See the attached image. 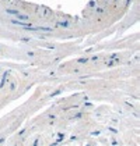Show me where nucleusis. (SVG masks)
<instances>
[{"label": "nucleus", "mask_w": 140, "mask_h": 146, "mask_svg": "<svg viewBox=\"0 0 140 146\" xmlns=\"http://www.w3.org/2000/svg\"><path fill=\"white\" fill-rule=\"evenodd\" d=\"M7 13H9V14H13V15H15L18 20H23V21H25V23H28V21H30V17H28L27 14H21L20 11H15V10H9V9H7Z\"/></svg>", "instance_id": "1"}]
</instances>
